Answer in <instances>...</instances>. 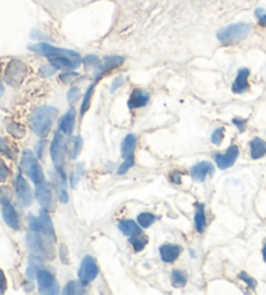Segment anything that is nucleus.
I'll use <instances>...</instances> for the list:
<instances>
[{"label":"nucleus","mask_w":266,"mask_h":295,"mask_svg":"<svg viewBox=\"0 0 266 295\" xmlns=\"http://www.w3.org/2000/svg\"><path fill=\"white\" fill-rule=\"evenodd\" d=\"M57 110L53 107H41L35 111L30 117L31 129L39 137H46L51 129V125L55 120Z\"/></svg>","instance_id":"obj_1"},{"label":"nucleus","mask_w":266,"mask_h":295,"mask_svg":"<svg viewBox=\"0 0 266 295\" xmlns=\"http://www.w3.org/2000/svg\"><path fill=\"white\" fill-rule=\"evenodd\" d=\"M26 242L31 252L37 257L46 260H52L55 257V250L52 247L51 238L47 237L46 234L31 230L26 237Z\"/></svg>","instance_id":"obj_2"},{"label":"nucleus","mask_w":266,"mask_h":295,"mask_svg":"<svg viewBox=\"0 0 266 295\" xmlns=\"http://www.w3.org/2000/svg\"><path fill=\"white\" fill-rule=\"evenodd\" d=\"M249 33H251V25L240 22V24L230 25L227 28L222 29L217 34V37L222 43H234V42L247 38Z\"/></svg>","instance_id":"obj_3"},{"label":"nucleus","mask_w":266,"mask_h":295,"mask_svg":"<svg viewBox=\"0 0 266 295\" xmlns=\"http://www.w3.org/2000/svg\"><path fill=\"white\" fill-rule=\"evenodd\" d=\"M22 169L34 183H41L45 181V176H43L41 165L38 164L37 159L31 152L25 151L22 154Z\"/></svg>","instance_id":"obj_4"},{"label":"nucleus","mask_w":266,"mask_h":295,"mask_svg":"<svg viewBox=\"0 0 266 295\" xmlns=\"http://www.w3.org/2000/svg\"><path fill=\"white\" fill-rule=\"evenodd\" d=\"M38 285H39V292L42 294L56 295L58 294V284L56 278L46 269H39L37 272Z\"/></svg>","instance_id":"obj_5"},{"label":"nucleus","mask_w":266,"mask_h":295,"mask_svg":"<svg viewBox=\"0 0 266 295\" xmlns=\"http://www.w3.org/2000/svg\"><path fill=\"white\" fill-rule=\"evenodd\" d=\"M99 273V268L96 265L95 260L91 256L83 257L82 263H81V268L78 271L79 281L82 282L83 285H89L90 282L94 281Z\"/></svg>","instance_id":"obj_6"},{"label":"nucleus","mask_w":266,"mask_h":295,"mask_svg":"<svg viewBox=\"0 0 266 295\" xmlns=\"http://www.w3.org/2000/svg\"><path fill=\"white\" fill-rule=\"evenodd\" d=\"M25 74H26V66H25L24 62L18 61V60H13V61L9 62V65L7 68L5 81L9 85L17 86L22 82Z\"/></svg>","instance_id":"obj_7"},{"label":"nucleus","mask_w":266,"mask_h":295,"mask_svg":"<svg viewBox=\"0 0 266 295\" xmlns=\"http://www.w3.org/2000/svg\"><path fill=\"white\" fill-rule=\"evenodd\" d=\"M64 154H65L64 139H62L61 134L56 133L55 137H53V141H52L51 143V156H52V162H53V164H55L57 172L62 171Z\"/></svg>","instance_id":"obj_8"},{"label":"nucleus","mask_w":266,"mask_h":295,"mask_svg":"<svg viewBox=\"0 0 266 295\" xmlns=\"http://www.w3.org/2000/svg\"><path fill=\"white\" fill-rule=\"evenodd\" d=\"M16 192H17L18 202H20L22 206H30L34 195H33V191H31L28 181H26L21 175H18L17 178H16Z\"/></svg>","instance_id":"obj_9"},{"label":"nucleus","mask_w":266,"mask_h":295,"mask_svg":"<svg viewBox=\"0 0 266 295\" xmlns=\"http://www.w3.org/2000/svg\"><path fill=\"white\" fill-rule=\"evenodd\" d=\"M35 196H37L38 202L42 206V208L46 211H50L53 206V199H52V191L51 187L45 181L41 183H37V189H35Z\"/></svg>","instance_id":"obj_10"},{"label":"nucleus","mask_w":266,"mask_h":295,"mask_svg":"<svg viewBox=\"0 0 266 295\" xmlns=\"http://www.w3.org/2000/svg\"><path fill=\"white\" fill-rule=\"evenodd\" d=\"M239 156V148L236 146H230L225 154H217L214 156V160L217 163V167L219 169H227L235 164L236 159Z\"/></svg>","instance_id":"obj_11"},{"label":"nucleus","mask_w":266,"mask_h":295,"mask_svg":"<svg viewBox=\"0 0 266 295\" xmlns=\"http://www.w3.org/2000/svg\"><path fill=\"white\" fill-rule=\"evenodd\" d=\"M214 173V168H213V165L211 164L209 162H203L199 163V164L194 165L191 168V175L196 181L203 182L205 178H207V176L213 175Z\"/></svg>","instance_id":"obj_12"},{"label":"nucleus","mask_w":266,"mask_h":295,"mask_svg":"<svg viewBox=\"0 0 266 295\" xmlns=\"http://www.w3.org/2000/svg\"><path fill=\"white\" fill-rule=\"evenodd\" d=\"M3 219L9 228L14 230L20 229V219H18V215L14 210V207L10 203H7L3 206Z\"/></svg>","instance_id":"obj_13"},{"label":"nucleus","mask_w":266,"mask_h":295,"mask_svg":"<svg viewBox=\"0 0 266 295\" xmlns=\"http://www.w3.org/2000/svg\"><path fill=\"white\" fill-rule=\"evenodd\" d=\"M160 255L165 263H173L181 255V247L177 244H164L160 247Z\"/></svg>","instance_id":"obj_14"},{"label":"nucleus","mask_w":266,"mask_h":295,"mask_svg":"<svg viewBox=\"0 0 266 295\" xmlns=\"http://www.w3.org/2000/svg\"><path fill=\"white\" fill-rule=\"evenodd\" d=\"M248 76H249L248 69H240V70H239L235 82H234V85H232V91H234V93L236 94L246 93L247 90L249 89Z\"/></svg>","instance_id":"obj_15"},{"label":"nucleus","mask_w":266,"mask_h":295,"mask_svg":"<svg viewBox=\"0 0 266 295\" xmlns=\"http://www.w3.org/2000/svg\"><path fill=\"white\" fill-rule=\"evenodd\" d=\"M74 120H75V111L70 110L62 116V118L58 122V129L61 133H64L65 135H70L73 133L74 129Z\"/></svg>","instance_id":"obj_16"},{"label":"nucleus","mask_w":266,"mask_h":295,"mask_svg":"<svg viewBox=\"0 0 266 295\" xmlns=\"http://www.w3.org/2000/svg\"><path fill=\"white\" fill-rule=\"evenodd\" d=\"M150 100V95L143 90H134L131 96L129 99V108L130 110H135V108H140L144 107Z\"/></svg>","instance_id":"obj_17"},{"label":"nucleus","mask_w":266,"mask_h":295,"mask_svg":"<svg viewBox=\"0 0 266 295\" xmlns=\"http://www.w3.org/2000/svg\"><path fill=\"white\" fill-rule=\"evenodd\" d=\"M50 61L52 65L58 69H74L79 65L78 60L66 56H53L50 58Z\"/></svg>","instance_id":"obj_18"},{"label":"nucleus","mask_w":266,"mask_h":295,"mask_svg":"<svg viewBox=\"0 0 266 295\" xmlns=\"http://www.w3.org/2000/svg\"><path fill=\"white\" fill-rule=\"evenodd\" d=\"M251 146V156L252 159H261L266 155V142L261 138H255L249 143Z\"/></svg>","instance_id":"obj_19"},{"label":"nucleus","mask_w":266,"mask_h":295,"mask_svg":"<svg viewBox=\"0 0 266 295\" xmlns=\"http://www.w3.org/2000/svg\"><path fill=\"white\" fill-rule=\"evenodd\" d=\"M39 220H41L42 227H43V230H45V234L47 237L51 238L52 240H56L55 236V230H53V227H52V221L48 216V213L46 210L41 211V215H39Z\"/></svg>","instance_id":"obj_20"},{"label":"nucleus","mask_w":266,"mask_h":295,"mask_svg":"<svg viewBox=\"0 0 266 295\" xmlns=\"http://www.w3.org/2000/svg\"><path fill=\"white\" fill-rule=\"evenodd\" d=\"M135 147H137V137H135L134 134H129L122 142V146H121V155H122L123 158H127L130 155H133Z\"/></svg>","instance_id":"obj_21"},{"label":"nucleus","mask_w":266,"mask_h":295,"mask_svg":"<svg viewBox=\"0 0 266 295\" xmlns=\"http://www.w3.org/2000/svg\"><path fill=\"white\" fill-rule=\"evenodd\" d=\"M118 228L119 230L125 234V236H129V237H134V236H139L140 234V228L138 227L137 223H134L133 220H125V221H121Z\"/></svg>","instance_id":"obj_22"},{"label":"nucleus","mask_w":266,"mask_h":295,"mask_svg":"<svg viewBox=\"0 0 266 295\" xmlns=\"http://www.w3.org/2000/svg\"><path fill=\"white\" fill-rule=\"evenodd\" d=\"M205 224H207V220H205L204 206H203V204H199L196 213H195V228H196V232H198V233H203V232H204Z\"/></svg>","instance_id":"obj_23"},{"label":"nucleus","mask_w":266,"mask_h":295,"mask_svg":"<svg viewBox=\"0 0 266 295\" xmlns=\"http://www.w3.org/2000/svg\"><path fill=\"white\" fill-rule=\"evenodd\" d=\"M58 175H60V181L57 183L58 198H60L61 203H66L69 200V196L68 191H66V182H65L64 171H58Z\"/></svg>","instance_id":"obj_24"},{"label":"nucleus","mask_w":266,"mask_h":295,"mask_svg":"<svg viewBox=\"0 0 266 295\" xmlns=\"http://www.w3.org/2000/svg\"><path fill=\"white\" fill-rule=\"evenodd\" d=\"M83 284L81 281H70L68 285L65 286L62 293L65 295H75V294H83Z\"/></svg>","instance_id":"obj_25"},{"label":"nucleus","mask_w":266,"mask_h":295,"mask_svg":"<svg viewBox=\"0 0 266 295\" xmlns=\"http://www.w3.org/2000/svg\"><path fill=\"white\" fill-rule=\"evenodd\" d=\"M187 282L186 273L182 271H174L171 273V285L174 288H183Z\"/></svg>","instance_id":"obj_26"},{"label":"nucleus","mask_w":266,"mask_h":295,"mask_svg":"<svg viewBox=\"0 0 266 295\" xmlns=\"http://www.w3.org/2000/svg\"><path fill=\"white\" fill-rule=\"evenodd\" d=\"M0 152L5 154L10 159L16 158V150L10 146V142L8 139H5V138L0 139Z\"/></svg>","instance_id":"obj_27"},{"label":"nucleus","mask_w":266,"mask_h":295,"mask_svg":"<svg viewBox=\"0 0 266 295\" xmlns=\"http://www.w3.org/2000/svg\"><path fill=\"white\" fill-rule=\"evenodd\" d=\"M46 1L51 3L52 5H56L57 9H61V8L70 7V5H74V4L82 3V1H86V0H46Z\"/></svg>","instance_id":"obj_28"},{"label":"nucleus","mask_w":266,"mask_h":295,"mask_svg":"<svg viewBox=\"0 0 266 295\" xmlns=\"http://www.w3.org/2000/svg\"><path fill=\"white\" fill-rule=\"evenodd\" d=\"M155 220H156V217L152 213H140L138 216V223L140 224L142 228H150L155 223Z\"/></svg>","instance_id":"obj_29"},{"label":"nucleus","mask_w":266,"mask_h":295,"mask_svg":"<svg viewBox=\"0 0 266 295\" xmlns=\"http://www.w3.org/2000/svg\"><path fill=\"white\" fill-rule=\"evenodd\" d=\"M129 242L133 244L134 250L142 251L144 247H146V244H147L148 239H147V237H142V236H140V237H135V236H134V237L130 238Z\"/></svg>","instance_id":"obj_30"},{"label":"nucleus","mask_w":266,"mask_h":295,"mask_svg":"<svg viewBox=\"0 0 266 295\" xmlns=\"http://www.w3.org/2000/svg\"><path fill=\"white\" fill-rule=\"evenodd\" d=\"M8 133L10 134V135H13L14 138H22L25 135V129L21 125L16 124V122H10L9 125H8Z\"/></svg>","instance_id":"obj_31"},{"label":"nucleus","mask_w":266,"mask_h":295,"mask_svg":"<svg viewBox=\"0 0 266 295\" xmlns=\"http://www.w3.org/2000/svg\"><path fill=\"white\" fill-rule=\"evenodd\" d=\"M92 91H94V85L90 86L89 90H87V93H86L85 98H83V102H82V107H81V117L85 116V114L89 111L90 108V103H91V95H92Z\"/></svg>","instance_id":"obj_32"},{"label":"nucleus","mask_w":266,"mask_h":295,"mask_svg":"<svg viewBox=\"0 0 266 295\" xmlns=\"http://www.w3.org/2000/svg\"><path fill=\"white\" fill-rule=\"evenodd\" d=\"M134 164H135V159H134L133 155H130V156H127L126 160L122 163V164L119 165L118 171H117V173L118 175H125L127 171H129L130 168H133Z\"/></svg>","instance_id":"obj_33"},{"label":"nucleus","mask_w":266,"mask_h":295,"mask_svg":"<svg viewBox=\"0 0 266 295\" xmlns=\"http://www.w3.org/2000/svg\"><path fill=\"white\" fill-rule=\"evenodd\" d=\"M81 147H82V138L81 137H75L73 138L72 141V148H70V158L75 159L79 155V151H81Z\"/></svg>","instance_id":"obj_34"},{"label":"nucleus","mask_w":266,"mask_h":295,"mask_svg":"<svg viewBox=\"0 0 266 295\" xmlns=\"http://www.w3.org/2000/svg\"><path fill=\"white\" fill-rule=\"evenodd\" d=\"M223 135H225V129L223 127L215 129L214 133L212 134V142L214 144H221V142L223 141Z\"/></svg>","instance_id":"obj_35"},{"label":"nucleus","mask_w":266,"mask_h":295,"mask_svg":"<svg viewBox=\"0 0 266 295\" xmlns=\"http://www.w3.org/2000/svg\"><path fill=\"white\" fill-rule=\"evenodd\" d=\"M10 200V191L8 187H5V186H1L0 187V203L1 204H7V203H9Z\"/></svg>","instance_id":"obj_36"},{"label":"nucleus","mask_w":266,"mask_h":295,"mask_svg":"<svg viewBox=\"0 0 266 295\" xmlns=\"http://www.w3.org/2000/svg\"><path fill=\"white\" fill-rule=\"evenodd\" d=\"M8 175H9V169L5 165V163L0 159V182H4L8 178Z\"/></svg>","instance_id":"obj_37"},{"label":"nucleus","mask_w":266,"mask_h":295,"mask_svg":"<svg viewBox=\"0 0 266 295\" xmlns=\"http://www.w3.org/2000/svg\"><path fill=\"white\" fill-rule=\"evenodd\" d=\"M239 277H240V280H243V281H246L247 284H248V288L249 289H255V288H256V281H255V280H253V278L251 277V276L247 275L246 272H242Z\"/></svg>","instance_id":"obj_38"},{"label":"nucleus","mask_w":266,"mask_h":295,"mask_svg":"<svg viewBox=\"0 0 266 295\" xmlns=\"http://www.w3.org/2000/svg\"><path fill=\"white\" fill-rule=\"evenodd\" d=\"M78 96H79V90L72 89L68 94V100L70 102V103H73V102H75V100L78 99Z\"/></svg>","instance_id":"obj_39"},{"label":"nucleus","mask_w":266,"mask_h":295,"mask_svg":"<svg viewBox=\"0 0 266 295\" xmlns=\"http://www.w3.org/2000/svg\"><path fill=\"white\" fill-rule=\"evenodd\" d=\"M232 122H234V124L239 127V131H240V133H243V131L246 130L247 120H239V118H234V120H232Z\"/></svg>","instance_id":"obj_40"},{"label":"nucleus","mask_w":266,"mask_h":295,"mask_svg":"<svg viewBox=\"0 0 266 295\" xmlns=\"http://www.w3.org/2000/svg\"><path fill=\"white\" fill-rule=\"evenodd\" d=\"M7 289V281H5V276H4L3 271L0 269V293L5 292Z\"/></svg>","instance_id":"obj_41"},{"label":"nucleus","mask_w":266,"mask_h":295,"mask_svg":"<svg viewBox=\"0 0 266 295\" xmlns=\"http://www.w3.org/2000/svg\"><path fill=\"white\" fill-rule=\"evenodd\" d=\"M45 144L46 142H39L37 146V155L41 158L42 155H43V148H45Z\"/></svg>","instance_id":"obj_42"},{"label":"nucleus","mask_w":266,"mask_h":295,"mask_svg":"<svg viewBox=\"0 0 266 295\" xmlns=\"http://www.w3.org/2000/svg\"><path fill=\"white\" fill-rule=\"evenodd\" d=\"M179 177H181V175H179L178 172H175V173H173V175H171L170 181L171 182H174V183H178V185H179V183H181V178H179Z\"/></svg>","instance_id":"obj_43"},{"label":"nucleus","mask_w":266,"mask_h":295,"mask_svg":"<svg viewBox=\"0 0 266 295\" xmlns=\"http://www.w3.org/2000/svg\"><path fill=\"white\" fill-rule=\"evenodd\" d=\"M60 255H61V259L64 263H66V247L65 246H61V250H60Z\"/></svg>","instance_id":"obj_44"},{"label":"nucleus","mask_w":266,"mask_h":295,"mask_svg":"<svg viewBox=\"0 0 266 295\" xmlns=\"http://www.w3.org/2000/svg\"><path fill=\"white\" fill-rule=\"evenodd\" d=\"M122 82H123V81H122V78H118V79H117L116 82H114V85L112 86V93H113V91H114V90H116L117 87H118V86L121 85V83H122Z\"/></svg>","instance_id":"obj_45"},{"label":"nucleus","mask_w":266,"mask_h":295,"mask_svg":"<svg viewBox=\"0 0 266 295\" xmlns=\"http://www.w3.org/2000/svg\"><path fill=\"white\" fill-rule=\"evenodd\" d=\"M260 25H263V26H266V14L264 13V14H261V16H260Z\"/></svg>","instance_id":"obj_46"},{"label":"nucleus","mask_w":266,"mask_h":295,"mask_svg":"<svg viewBox=\"0 0 266 295\" xmlns=\"http://www.w3.org/2000/svg\"><path fill=\"white\" fill-rule=\"evenodd\" d=\"M263 256H264V261L266 263V243L264 244V248H263Z\"/></svg>","instance_id":"obj_47"},{"label":"nucleus","mask_w":266,"mask_h":295,"mask_svg":"<svg viewBox=\"0 0 266 295\" xmlns=\"http://www.w3.org/2000/svg\"><path fill=\"white\" fill-rule=\"evenodd\" d=\"M4 93V87H3V83L0 82V95H3Z\"/></svg>","instance_id":"obj_48"}]
</instances>
